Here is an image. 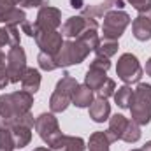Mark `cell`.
I'll return each mask as SVG.
<instances>
[{
	"label": "cell",
	"mask_w": 151,
	"mask_h": 151,
	"mask_svg": "<svg viewBox=\"0 0 151 151\" xmlns=\"http://www.w3.org/2000/svg\"><path fill=\"white\" fill-rule=\"evenodd\" d=\"M90 69H97V70L107 72V70L111 69V62H109V58H106V56H95V58L90 62Z\"/></svg>",
	"instance_id": "29"
},
{
	"label": "cell",
	"mask_w": 151,
	"mask_h": 151,
	"mask_svg": "<svg viewBox=\"0 0 151 151\" xmlns=\"http://www.w3.org/2000/svg\"><path fill=\"white\" fill-rule=\"evenodd\" d=\"M139 139H141V125H137L135 121L128 119L127 128H125V132H123V135H121V141H125V142H128V144H134V142H137Z\"/></svg>",
	"instance_id": "24"
},
{
	"label": "cell",
	"mask_w": 151,
	"mask_h": 151,
	"mask_svg": "<svg viewBox=\"0 0 151 151\" xmlns=\"http://www.w3.org/2000/svg\"><path fill=\"white\" fill-rule=\"evenodd\" d=\"M125 7V0H104L100 4H93V5H84L83 7V12L81 16H86V18H104L107 12L116 11V9H123Z\"/></svg>",
	"instance_id": "11"
},
{
	"label": "cell",
	"mask_w": 151,
	"mask_h": 151,
	"mask_svg": "<svg viewBox=\"0 0 151 151\" xmlns=\"http://www.w3.org/2000/svg\"><path fill=\"white\" fill-rule=\"evenodd\" d=\"M35 132L39 137L51 148L53 151H60L63 146V139L65 134H62L58 119L55 118L53 113H42L35 118Z\"/></svg>",
	"instance_id": "2"
},
{
	"label": "cell",
	"mask_w": 151,
	"mask_h": 151,
	"mask_svg": "<svg viewBox=\"0 0 151 151\" xmlns=\"http://www.w3.org/2000/svg\"><path fill=\"white\" fill-rule=\"evenodd\" d=\"M114 102L118 107L121 109H130L132 106V100H134V90L130 88V84H123L119 86L116 91H114Z\"/></svg>",
	"instance_id": "20"
},
{
	"label": "cell",
	"mask_w": 151,
	"mask_h": 151,
	"mask_svg": "<svg viewBox=\"0 0 151 151\" xmlns=\"http://www.w3.org/2000/svg\"><path fill=\"white\" fill-rule=\"evenodd\" d=\"M144 70H146V74L151 77V58L148 60V62H146V69H144Z\"/></svg>",
	"instance_id": "40"
},
{
	"label": "cell",
	"mask_w": 151,
	"mask_h": 151,
	"mask_svg": "<svg viewBox=\"0 0 151 151\" xmlns=\"http://www.w3.org/2000/svg\"><path fill=\"white\" fill-rule=\"evenodd\" d=\"M106 79H107V72L97 70V69H88V72H86V76H84V84H86L90 90L97 91V90L104 84Z\"/></svg>",
	"instance_id": "21"
},
{
	"label": "cell",
	"mask_w": 151,
	"mask_h": 151,
	"mask_svg": "<svg viewBox=\"0 0 151 151\" xmlns=\"http://www.w3.org/2000/svg\"><path fill=\"white\" fill-rule=\"evenodd\" d=\"M127 123H128V118H125L123 114H114L109 118V127H107V135L111 139V142L116 141H121V135L127 128Z\"/></svg>",
	"instance_id": "15"
},
{
	"label": "cell",
	"mask_w": 151,
	"mask_h": 151,
	"mask_svg": "<svg viewBox=\"0 0 151 151\" xmlns=\"http://www.w3.org/2000/svg\"><path fill=\"white\" fill-rule=\"evenodd\" d=\"M88 28H99V21L95 18H86V16H70L62 25V35L67 39H77Z\"/></svg>",
	"instance_id": "9"
},
{
	"label": "cell",
	"mask_w": 151,
	"mask_h": 151,
	"mask_svg": "<svg viewBox=\"0 0 151 151\" xmlns=\"http://www.w3.org/2000/svg\"><path fill=\"white\" fill-rule=\"evenodd\" d=\"M130 114H132V121H135L137 125L144 127L151 121V102L134 97L132 106H130Z\"/></svg>",
	"instance_id": "12"
},
{
	"label": "cell",
	"mask_w": 151,
	"mask_h": 151,
	"mask_svg": "<svg viewBox=\"0 0 151 151\" xmlns=\"http://www.w3.org/2000/svg\"><path fill=\"white\" fill-rule=\"evenodd\" d=\"M35 44H37V47L40 49V53H46V55L55 56L60 51L62 44H63V35L58 30L39 32L37 35H35Z\"/></svg>",
	"instance_id": "10"
},
{
	"label": "cell",
	"mask_w": 151,
	"mask_h": 151,
	"mask_svg": "<svg viewBox=\"0 0 151 151\" xmlns=\"http://www.w3.org/2000/svg\"><path fill=\"white\" fill-rule=\"evenodd\" d=\"M21 90L35 95L40 88V72L34 67H27V70L23 72V77H21Z\"/></svg>",
	"instance_id": "16"
},
{
	"label": "cell",
	"mask_w": 151,
	"mask_h": 151,
	"mask_svg": "<svg viewBox=\"0 0 151 151\" xmlns=\"http://www.w3.org/2000/svg\"><path fill=\"white\" fill-rule=\"evenodd\" d=\"M5 44L9 46V28L7 27H0V49Z\"/></svg>",
	"instance_id": "36"
},
{
	"label": "cell",
	"mask_w": 151,
	"mask_h": 151,
	"mask_svg": "<svg viewBox=\"0 0 151 151\" xmlns=\"http://www.w3.org/2000/svg\"><path fill=\"white\" fill-rule=\"evenodd\" d=\"M7 74L11 83H19L23 72L27 70V53L25 49L19 46H12L7 53Z\"/></svg>",
	"instance_id": "7"
},
{
	"label": "cell",
	"mask_w": 151,
	"mask_h": 151,
	"mask_svg": "<svg viewBox=\"0 0 151 151\" xmlns=\"http://www.w3.org/2000/svg\"><path fill=\"white\" fill-rule=\"evenodd\" d=\"M130 151H142V148H141V150H130Z\"/></svg>",
	"instance_id": "43"
},
{
	"label": "cell",
	"mask_w": 151,
	"mask_h": 151,
	"mask_svg": "<svg viewBox=\"0 0 151 151\" xmlns=\"http://www.w3.org/2000/svg\"><path fill=\"white\" fill-rule=\"evenodd\" d=\"M11 134H12V139H14V146L18 150L25 148L30 144L32 141V128L30 127H25V125H14L12 128H9Z\"/></svg>",
	"instance_id": "18"
},
{
	"label": "cell",
	"mask_w": 151,
	"mask_h": 151,
	"mask_svg": "<svg viewBox=\"0 0 151 151\" xmlns=\"http://www.w3.org/2000/svg\"><path fill=\"white\" fill-rule=\"evenodd\" d=\"M116 76L125 84L139 83L141 77H142V67L139 63V58L132 53H123L118 58V63H116Z\"/></svg>",
	"instance_id": "5"
},
{
	"label": "cell",
	"mask_w": 151,
	"mask_h": 151,
	"mask_svg": "<svg viewBox=\"0 0 151 151\" xmlns=\"http://www.w3.org/2000/svg\"><path fill=\"white\" fill-rule=\"evenodd\" d=\"M111 144L107 132H93L88 141V151H109Z\"/></svg>",
	"instance_id": "19"
},
{
	"label": "cell",
	"mask_w": 151,
	"mask_h": 151,
	"mask_svg": "<svg viewBox=\"0 0 151 151\" xmlns=\"http://www.w3.org/2000/svg\"><path fill=\"white\" fill-rule=\"evenodd\" d=\"M7 28H9V46L12 47V46H19L21 44V35H19V30H18V27H9V25H5Z\"/></svg>",
	"instance_id": "34"
},
{
	"label": "cell",
	"mask_w": 151,
	"mask_h": 151,
	"mask_svg": "<svg viewBox=\"0 0 151 151\" xmlns=\"http://www.w3.org/2000/svg\"><path fill=\"white\" fill-rule=\"evenodd\" d=\"M60 25H62V11L56 9V7L46 5V7H40L39 9L37 18L34 21V30H35V35H37L39 32L58 30Z\"/></svg>",
	"instance_id": "8"
},
{
	"label": "cell",
	"mask_w": 151,
	"mask_h": 151,
	"mask_svg": "<svg viewBox=\"0 0 151 151\" xmlns=\"http://www.w3.org/2000/svg\"><path fill=\"white\" fill-rule=\"evenodd\" d=\"M14 139L9 128H0V151H14Z\"/></svg>",
	"instance_id": "26"
},
{
	"label": "cell",
	"mask_w": 151,
	"mask_h": 151,
	"mask_svg": "<svg viewBox=\"0 0 151 151\" xmlns=\"http://www.w3.org/2000/svg\"><path fill=\"white\" fill-rule=\"evenodd\" d=\"M139 14L142 12H150L151 11V0H127Z\"/></svg>",
	"instance_id": "31"
},
{
	"label": "cell",
	"mask_w": 151,
	"mask_h": 151,
	"mask_svg": "<svg viewBox=\"0 0 151 151\" xmlns=\"http://www.w3.org/2000/svg\"><path fill=\"white\" fill-rule=\"evenodd\" d=\"M93 90H90L86 84H77L72 93V104L79 109H84V107H90L91 102H93Z\"/></svg>",
	"instance_id": "17"
},
{
	"label": "cell",
	"mask_w": 151,
	"mask_h": 151,
	"mask_svg": "<svg viewBox=\"0 0 151 151\" xmlns=\"http://www.w3.org/2000/svg\"><path fill=\"white\" fill-rule=\"evenodd\" d=\"M118 40H113V39H100L99 46L95 47V53L97 56H106V58H111L118 53Z\"/></svg>",
	"instance_id": "22"
},
{
	"label": "cell",
	"mask_w": 151,
	"mask_h": 151,
	"mask_svg": "<svg viewBox=\"0 0 151 151\" xmlns=\"http://www.w3.org/2000/svg\"><path fill=\"white\" fill-rule=\"evenodd\" d=\"M70 7H74V9H83V0H70Z\"/></svg>",
	"instance_id": "38"
},
{
	"label": "cell",
	"mask_w": 151,
	"mask_h": 151,
	"mask_svg": "<svg viewBox=\"0 0 151 151\" xmlns=\"http://www.w3.org/2000/svg\"><path fill=\"white\" fill-rule=\"evenodd\" d=\"M132 34L141 42H146L151 39V11L139 14L132 21Z\"/></svg>",
	"instance_id": "13"
},
{
	"label": "cell",
	"mask_w": 151,
	"mask_h": 151,
	"mask_svg": "<svg viewBox=\"0 0 151 151\" xmlns=\"http://www.w3.org/2000/svg\"><path fill=\"white\" fill-rule=\"evenodd\" d=\"M37 63H39V67H40L42 70H46V72H51V70L58 69V67H56V62H55V56L46 55V53H39Z\"/></svg>",
	"instance_id": "27"
},
{
	"label": "cell",
	"mask_w": 151,
	"mask_h": 151,
	"mask_svg": "<svg viewBox=\"0 0 151 151\" xmlns=\"http://www.w3.org/2000/svg\"><path fill=\"white\" fill-rule=\"evenodd\" d=\"M21 30H23V34H27L28 37H35V30H34V23H30L28 19L21 25Z\"/></svg>",
	"instance_id": "37"
},
{
	"label": "cell",
	"mask_w": 151,
	"mask_h": 151,
	"mask_svg": "<svg viewBox=\"0 0 151 151\" xmlns=\"http://www.w3.org/2000/svg\"><path fill=\"white\" fill-rule=\"evenodd\" d=\"M19 2H21V0H0V23H2L4 16H5L11 9H14L16 5H19Z\"/></svg>",
	"instance_id": "32"
},
{
	"label": "cell",
	"mask_w": 151,
	"mask_h": 151,
	"mask_svg": "<svg viewBox=\"0 0 151 151\" xmlns=\"http://www.w3.org/2000/svg\"><path fill=\"white\" fill-rule=\"evenodd\" d=\"M114 91H116V83L107 77L104 81V84L97 90V99H109V97L114 95Z\"/></svg>",
	"instance_id": "28"
},
{
	"label": "cell",
	"mask_w": 151,
	"mask_h": 151,
	"mask_svg": "<svg viewBox=\"0 0 151 151\" xmlns=\"http://www.w3.org/2000/svg\"><path fill=\"white\" fill-rule=\"evenodd\" d=\"M86 148V142L81 139V137H76V135H65L63 139V146L60 151H84Z\"/></svg>",
	"instance_id": "25"
},
{
	"label": "cell",
	"mask_w": 151,
	"mask_h": 151,
	"mask_svg": "<svg viewBox=\"0 0 151 151\" xmlns=\"http://www.w3.org/2000/svg\"><path fill=\"white\" fill-rule=\"evenodd\" d=\"M134 97H139V99H144V100H150L151 102V84L139 83L137 88L134 90Z\"/></svg>",
	"instance_id": "30"
},
{
	"label": "cell",
	"mask_w": 151,
	"mask_h": 151,
	"mask_svg": "<svg viewBox=\"0 0 151 151\" xmlns=\"http://www.w3.org/2000/svg\"><path fill=\"white\" fill-rule=\"evenodd\" d=\"M34 151H53L51 148H35Z\"/></svg>",
	"instance_id": "42"
},
{
	"label": "cell",
	"mask_w": 151,
	"mask_h": 151,
	"mask_svg": "<svg viewBox=\"0 0 151 151\" xmlns=\"http://www.w3.org/2000/svg\"><path fill=\"white\" fill-rule=\"evenodd\" d=\"M9 83L11 81H9V74H7V67L0 65V90H4Z\"/></svg>",
	"instance_id": "35"
},
{
	"label": "cell",
	"mask_w": 151,
	"mask_h": 151,
	"mask_svg": "<svg viewBox=\"0 0 151 151\" xmlns=\"http://www.w3.org/2000/svg\"><path fill=\"white\" fill-rule=\"evenodd\" d=\"M130 16L125 12V11H111L104 16V25H102V34H104V39H113V40H118L125 34L127 27L130 25Z\"/></svg>",
	"instance_id": "6"
},
{
	"label": "cell",
	"mask_w": 151,
	"mask_h": 151,
	"mask_svg": "<svg viewBox=\"0 0 151 151\" xmlns=\"http://www.w3.org/2000/svg\"><path fill=\"white\" fill-rule=\"evenodd\" d=\"M90 55V49L79 40V39H69V40H63L60 51L55 55V62H56V67L58 69H67L70 65H79L83 63Z\"/></svg>",
	"instance_id": "4"
},
{
	"label": "cell",
	"mask_w": 151,
	"mask_h": 151,
	"mask_svg": "<svg viewBox=\"0 0 151 151\" xmlns=\"http://www.w3.org/2000/svg\"><path fill=\"white\" fill-rule=\"evenodd\" d=\"M32 106L34 95L25 90L0 95V128H12L14 125L34 128L35 119L30 113Z\"/></svg>",
	"instance_id": "1"
},
{
	"label": "cell",
	"mask_w": 151,
	"mask_h": 151,
	"mask_svg": "<svg viewBox=\"0 0 151 151\" xmlns=\"http://www.w3.org/2000/svg\"><path fill=\"white\" fill-rule=\"evenodd\" d=\"M142 151H151V141H148V142L142 146Z\"/></svg>",
	"instance_id": "41"
},
{
	"label": "cell",
	"mask_w": 151,
	"mask_h": 151,
	"mask_svg": "<svg viewBox=\"0 0 151 151\" xmlns=\"http://www.w3.org/2000/svg\"><path fill=\"white\" fill-rule=\"evenodd\" d=\"M21 9H40V7H46L49 5V0H21L19 2Z\"/></svg>",
	"instance_id": "33"
},
{
	"label": "cell",
	"mask_w": 151,
	"mask_h": 151,
	"mask_svg": "<svg viewBox=\"0 0 151 151\" xmlns=\"http://www.w3.org/2000/svg\"><path fill=\"white\" fill-rule=\"evenodd\" d=\"M77 84L79 83L70 74L65 72V74L62 76V79L55 86V91L49 97V109H51V113L53 114L63 113L72 104V93H74Z\"/></svg>",
	"instance_id": "3"
},
{
	"label": "cell",
	"mask_w": 151,
	"mask_h": 151,
	"mask_svg": "<svg viewBox=\"0 0 151 151\" xmlns=\"http://www.w3.org/2000/svg\"><path fill=\"white\" fill-rule=\"evenodd\" d=\"M88 113L95 123H104L111 116V104L107 102V99H95L88 107Z\"/></svg>",
	"instance_id": "14"
},
{
	"label": "cell",
	"mask_w": 151,
	"mask_h": 151,
	"mask_svg": "<svg viewBox=\"0 0 151 151\" xmlns=\"http://www.w3.org/2000/svg\"><path fill=\"white\" fill-rule=\"evenodd\" d=\"M0 65H7V55L0 49Z\"/></svg>",
	"instance_id": "39"
},
{
	"label": "cell",
	"mask_w": 151,
	"mask_h": 151,
	"mask_svg": "<svg viewBox=\"0 0 151 151\" xmlns=\"http://www.w3.org/2000/svg\"><path fill=\"white\" fill-rule=\"evenodd\" d=\"M25 21H27V12H25V9H21V7L11 9V11L4 16V19H2V23H5V25H9V27H18V25H23Z\"/></svg>",
	"instance_id": "23"
}]
</instances>
